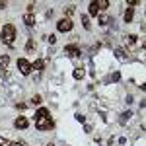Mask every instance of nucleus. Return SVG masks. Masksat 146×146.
Returning a JSON list of instances; mask_svg holds the SVG:
<instances>
[{"label":"nucleus","mask_w":146,"mask_h":146,"mask_svg":"<svg viewBox=\"0 0 146 146\" xmlns=\"http://www.w3.org/2000/svg\"><path fill=\"white\" fill-rule=\"evenodd\" d=\"M72 27H74V22H72L70 18H62L60 22H56V29L62 31V33H64V31H70Z\"/></svg>","instance_id":"7ed1b4c3"},{"label":"nucleus","mask_w":146,"mask_h":146,"mask_svg":"<svg viewBox=\"0 0 146 146\" xmlns=\"http://www.w3.org/2000/svg\"><path fill=\"white\" fill-rule=\"evenodd\" d=\"M43 68H45V60H41V58L31 64V70H43Z\"/></svg>","instance_id":"9d476101"},{"label":"nucleus","mask_w":146,"mask_h":146,"mask_svg":"<svg viewBox=\"0 0 146 146\" xmlns=\"http://www.w3.org/2000/svg\"><path fill=\"white\" fill-rule=\"evenodd\" d=\"M127 41H129L131 45H135L136 43V35H127Z\"/></svg>","instance_id":"6ab92c4d"},{"label":"nucleus","mask_w":146,"mask_h":146,"mask_svg":"<svg viewBox=\"0 0 146 146\" xmlns=\"http://www.w3.org/2000/svg\"><path fill=\"white\" fill-rule=\"evenodd\" d=\"M133 14H135V8H129L127 10V14H125V23H129L133 20Z\"/></svg>","instance_id":"4468645a"},{"label":"nucleus","mask_w":146,"mask_h":146,"mask_svg":"<svg viewBox=\"0 0 146 146\" xmlns=\"http://www.w3.org/2000/svg\"><path fill=\"white\" fill-rule=\"evenodd\" d=\"M98 8H101V10L109 8V2H107V0H100V2H98Z\"/></svg>","instance_id":"dca6fc26"},{"label":"nucleus","mask_w":146,"mask_h":146,"mask_svg":"<svg viewBox=\"0 0 146 146\" xmlns=\"http://www.w3.org/2000/svg\"><path fill=\"white\" fill-rule=\"evenodd\" d=\"M31 103H33V105H39V103H41V96H33V98H31Z\"/></svg>","instance_id":"a211bd4d"},{"label":"nucleus","mask_w":146,"mask_h":146,"mask_svg":"<svg viewBox=\"0 0 146 146\" xmlns=\"http://www.w3.org/2000/svg\"><path fill=\"white\" fill-rule=\"evenodd\" d=\"M66 14H68V16H72V14H74V6H68V8H66Z\"/></svg>","instance_id":"5701e85b"},{"label":"nucleus","mask_w":146,"mask_h":146,"mask_svg":"<svg viewBox=\"0 0 146 146\" xmlns=\"http://www.w3.org/2000/svg\"><path fill=\"white\" fill-rule=\"evenodd\" d=\"M100 23H101V25H105V23H107V16L101 14V16H100Z\"/></svg>","instance_id":"412c9836"},{"label":"nucleus","mask_w":146,"mask_h":146,"mask_svg":"<svg viewBox=\"0 0 146 146\" xmlns=\"http://www.w3.org/2000/svg\"><path fill=\"white\" fill-rule=\"evenodd\" d=\"M72 76H74L76 80H82L84 76H86V72H84V68H76V70L72 72Z\"/></svg>","instance_id":"f8f14e48"},{"label":"nucleus","mask_w":146,"mask_h":146,"mask_svg":"<svg viewBox=\"0 0 146 146\" xmlns=\"http://www.w3.org/2000/svg\"><path fill=\"white\" fill-rule=\"evenodd\" d=\"M45 146H55V144H45Z\"/></svg>","instance_id":"bb28decb"},{"label":"nucleus","mask_w":146,"mask_h":146,"mask_svg":"<svg viewBox=\"0 0 146 146\" xmlns=\"http://www.w3.org/2000/svg\"><path fill=\"white\" fill-rule=\"evenodd\" d=\"M64 53H66L68 56H78L80 55V49L76 45H68L66 49H64Z\"/></svg>","instance_id":"0eeeda50"},{"label":"nucleus","mask_w":146,"mask_h":146,"mask_svg":"<svg viewBox=\"0 0 146 146\" xmlns=\"http://www.w3.org/2000/svg\"><path fill=\"white\" fill-rule=\"evenodd\" d=\"M53 119H51V115H45V117H35V127L39 129V131H51L53 129Z\"/></svg>","instance_id":"f03ea898"},{"label":"nucleus","mask_w":146,"mask_h":146,"mask_svg":"<svg viewBox=\"0 0 146 146\" xmlns=\"http://www.w3.org/2000/svg\"><path fill=\"white\" fill-rule=\"evenodd\" d=\"M47 39H49V43H51V45H53V43H55V41H56V37H55V35H49Z\"/></svg>","instance_id":"b1692460"},{"label":"nucleus","mask_w":146,"mask_h":146,"mask_svg":"<svg viewBox=\"0 0 146 146\" xmlns=\"http://www.w3.org/2000/svg\"><path fill=\"white\" fill-rule=\"evenodd\" d=\"M45 115H51V113H49V109H45V107H39L35 117H45Z\"/></svg>","instance_id":"2eb2a0df"},{"label":"nucleus","mask_w":146,"mask_h":146,"mask_svg":"<svg viewBox=\"0 0 146 146\" xmlns=\"http://www.w3.org/2000/svg\"><path fill=\"white\" fill-rule=\"evenodd\" d=\"M14 127H16V129H27V127H29V121H27V117H23V115L16 117V121H14Z\"/></svg>","instance_id":"39448f33"},{"label":"nucleus","mask_w":146,"mask_h":146,"mask_svg":"<svg viewBox=\"0 0 146 146\" xmlns=\"http://www.w3.org/2000/svg\"><path fill=\"white\" fill-rule=\"evenodd\" d=\"M18 68H20V72H22L23 76L31 74V62L25 60V58H18Z\"/></svg>","instance_id":"20e7f679"},{"label":"nucleus","mask_w":146,"mask_h":146,"mask_svg":"<svg viewBox=\"0 0 146 146\" xmlns=\"http://www.w3.org/2000/svg\"><path fill=\"white\" fill-rule=\"evenodd\" d=\"M115 56L119 60H129V51L123 49V47H119V49H115Z\"/></svg>","instance_id":"423d86ee"},{"label":"nucleus","mask_w":146,"mask_h":146,"mask_svg":"<svg viewBox=\"0 0 146 146\" xmlns=\"http://www.w3.org/2000/svg\"><path fill=\"white\" fill-rule=\"evenodd\" d=\"M8 64H10V56L2 55V56H0V72H4V70L8 68Z\"/></svg>","instance_id":"6e6552de"},{"label":"nucleus","mask_w":146,"mask_h":146,"mask_svg":"<svg viewBox=\"0 0 146 146\" xmlns=\"http://www.w3.org/2000/svg\"><path fill=\"white\" fill-rule=\"evenodd\" d=\"M16 25L14 23H6L4 27H2V35H0V39H2V43L8 47H14V41H16Z\"/></svg>","instance_id":"f257e3e1"},{"label":"nucleus","mask_w":146,"mask_h":146,"mask_svg":"<svg viewBox=\"0 0 146 146\" xmlns=\"http://www.w3.org/2000/svg\"><path fill=\"white\" fill-rule=\"evenodd\" d=\"M119 78H121V74H119V72H115V74H113V82H119Z\"/></svg>","instance_id":"a878e982"},{"label":"nucleus","mask_w":146,"mask_h":146,"mask_svg":"<svg viewBox=\"0 0 146 146\" xmlns=\"http://www.w3.org/2000/svg\"><path fill=\"white\" fill-rule=\"evenodd\" d=\"M33 47H35V43H33V41H27V43H25V51H31Z\"/></svg>","instance_id":"aec40b11"},{"label":"nucleus","mask_w":146,"mask_h":146,"mask_svg":"<svg viewBox=\"0 0 146 146\" xmlns=\"http://www.w3.org/2000/svg\"><path fill=\"white\" fill-rule=\"evenodd\" d=\"M12 146H27L23 140H16V142H12Z\"/></svg>","instance_id":"4be33fe9"},{"label":"nucleus","mask_w":146,"mask_h":146,"mask_svg":"<svg viewBox=\"0 0 146 146\" xmlns=\"http://www.w3.org/2000/svg\"><path fill=\"white\" fill-rule=\"evenodd\" d=\"M33 6H35L33 2H29V4H27V14H31V10H33Z\"/></svg>","instance_id":"393cba45"},{"label":"nucleus","mask_w":146,"mask_h":146,"mask_svg":"<svg viewBox=\"0 0 146 146\" xmlns=\"http://www.w3.org/2000/svg\"><path fill=\"white\" fill-rule=\"evenodd\" d=\"M0 146H12V142L8 138H4V136H0Z\"/></svg>","instance_id":"f3484780"},{"label":"nucleus","mask_w":146,"mask_h":146,"mask_svg":"<svg viewBox=\"0 0 146 146\" xmlns=\"http://www.w3.org/2000/svg\"><path fill=\"white\" fill-rule=\"evenodd\" d=\"M88 10H90V16H98V12H100V8H98V2H90Z\"/></svg>","instance_id":"9b49d317"},{"label":"nucleus","mask_w":146,"mask_h":146,"mask_svg":"<svg viewBox=\"0 0 146 146\" xmlns=\"http://www.w3.org/2000/svg\"><path fill=\"white\" fill-rule=\"evenodd\" d=\"M23 23H25V25H33L35 23V18H33V14H23Z\"/></svg>","instance_id":"1a4fd4ad"},{"label":"nucleus","mask_w":146,"mask_h":146,"mask_svg":"<svg viewBox=\"0 0 146 146\" xmlns=\"http://www.w3.org/2000/svg\"><path fill=\"white\" fill-rule=\"evenodd\" d=\"M80 20H82V25H84L86 29H92V23H90V18H88V16H80Z\"/></svg>","instance_id":"ddd939ff"}]
</instances>
